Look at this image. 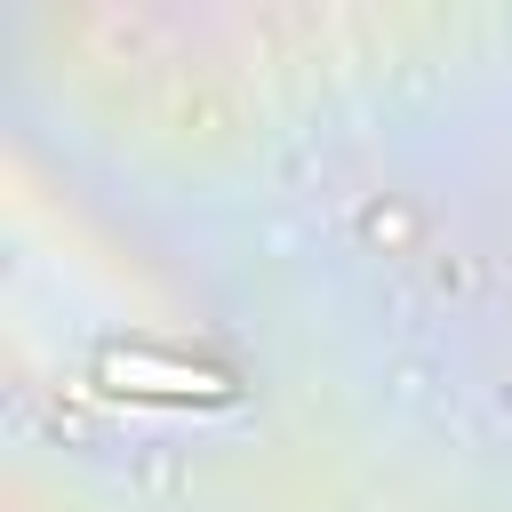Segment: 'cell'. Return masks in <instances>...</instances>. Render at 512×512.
Returning <instances> with one entry per match:
<instances>
[{
	"mask_svg": "<svg viewBox=\"0 0 512 512\" xmlns=\"http://www.w3.org/2000/svg\"><path fill=\"white\" fill-rule=\"evenodd\" d=\"M96 376L112 392H144V400H232V376H216L200 360H168V352H104Z\"/></svg>",
	"mask_w": 512,
	"mask_h": 512,
	"instance_id": "6da1fadb",
	"label": "cell"
}]
</instances>
